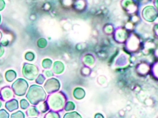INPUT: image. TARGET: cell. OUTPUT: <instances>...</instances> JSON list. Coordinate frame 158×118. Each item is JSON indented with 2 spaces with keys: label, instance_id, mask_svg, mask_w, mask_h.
<instances>
[{
  "label": "cell",
  "instance_id": "obj_26",
  "mask_svg": "<svg viewBox=\"0 0 158 118\" xmlns=\"http://www.w3.org/2000/svg\"><path fill=\"white\" fill-rule=\"evenodd\" d=\"M19 107L23 110L27 109L30 107V103L27 99H22L19 102Z\"/></svg>",
  "mask_w": 158,
  "mask_h": 118
},
{
  "label": "cell",
  "instance_id": "obj_29",
  "mask_svg": "<svg viewBox=\"0 0 158 118\" xmlns=\"http://www.w3.org/2000/svg\"><path fill=\"white\" fill-rule=\"evenodd\" d=\"M91 68H89V67H86V66H84L81 68V75L83 76H89L90 74H91Z\"/></svg>",
  "mask_w": 158,
  "mask_h": 118
},
{
  "label": "cell",
  "instance_id": "obj_14",
  "mask_svg": "<svg viewBox=\"0 0 158 118\" xmlns=\"http://www.w3.org/2000/svg\"><path fill=\"white\" fill-rule=\"evenodd\" d=\"M149 70H150L149 66H148L147 63L144 62L138 63V64L136 66V72L139 75H141V76L146 75L149 72Z\"/></svg>",
  "mask_w": 158,
  "mask_h": 118
},
{
  "label": "cell",
  "instance_id": "obj_7",
  "mask_svg": "<svg viewBox=\"0 0 158 118\" xmlns=\"http://www.w3.org/2000/svg\"><path fill=\"white\" fill-rule=\"evenodd\" d=\"M121 6L123 10L128 14L133 15L138 11V5L135 0H123Z\"/></svg>",
  "mask_w": 158,
  "mask_h": 118
},
{
  "label": "cell",
  "instance_id": "obj_23",
  "mask_svg": "<svg viewBox=\"0 0 158 118\" xmlns=\"http://www.w3.org/2000/svg\"><path fill=\"white\" fill-rule=\"evenodd\" d=\"M44 118H61V116H60V114L59 112L50 110V111L47 112Z\"/></svg>",
  "mask_w": 158,
  "mask_h": 118
},
{
  "label": "cell",
  "instance_id": "obj_28",
  "mask_svg": "<svg viewBox=\"0 0 158 118\" xmlns=\"http://www.w3.org/2000/svg\"><path fill=\"white\" fill-rule=\"evenodd\" d=\"M35 55L34 52L31 51L27 52L25 53V55H24V59L28 61H33L35 60Z\"/></svg>",
  "mask_w": 158,
  "mask_h": 118
},
{
  "label": "cell",
  "instance_id": "obj_6",
  "mask_svg": "<svg viewBox=\"0 0 158 118\" xmlns=\"http://www.w3.org/2000/svg\"><path fill=\"white\" fill-rule=\"evenodd\" d=\"M126 43H127V49L128 52L134 53V52H137L139 50L140 39L138 38L136 35L132 34L129 35Z\"/></svg>",
  "mask_w": 158,
  "mask_h": 118
},
{
  "label": "cell",
  "instance_id": "obj_42",
  "mask_svg": "<svg viewBox=\"0 0 158 118\" xmlns=\"http://www.w3.org/2000/svg\"><path fill=\"white\" fill-rule=\"evenodd\" d=\"M28 118H38V117H28Z\"/></svg>",
  "mask_w": 158,
  "mask_h": 118
},
{
  "label": "cell",
  "instance_id": "obj_17",
  "mask_svg": "<svg viewBox=\"0 0 158 118\" xmlns=\"http://www.w3.org/2000/svg\"><path fill=\"white\" fill-rule=\"evenodd\" d=\"M5 77L7 82L11 83V82L14 81L16 80V77H17V74H16V71H14V70H9L5 72Z\"/></svg>",
  "mask_w": 158,
  "mask_h": 118
},
{
  "label": "cell",
  "instance_id": "obj_37",
  "mask_svg": "<svg viewBox=\"0 0 158 118\" xmlns=\"http://www.w3.org/2000/svg\"><path fill=\"white\" fill-rule=\"evenodd\" d=\"M94 118H105V117L101 113H96L94 116Z\"/></svg>",
  "mask_w": 158,
  "mask_h": 118
},
{
  "label": "cell",
  "instance_id": "obj_19",
  "mask_svg": "<svg viewBox=\"0 0 158 118\" xmlns=\"http://www.w3.org/2000/svg\"><path fill=\"white\" fill-rule=\"evenodd\" d=\"M52 63L53 62H52V60L47 58V59H43V61H41V67L44 70H50V68H52Z\"/></svg>",
  "mask_w": 158,
  "mask_h": 118
},
{
  "label": "cell",
  "instance_id": "obj_4",
  "mask_svg": "<svg viewBox=\"0 0 158 118\" xmlns=\"http://www.w3.org/2000/svg\"><path fill=\"white\" fill-rule=\"evenodd\" d=\"M11 88H12L15 95L22 97L24 96L27 93L28 88H29V84L24 78H18L12 83Z\"/></svg>",
  "mask_w": 158,
  "mask_h": 118
},
{
  "label": "cell",
  "instance_id": "obj_9",
  "mask_svg": "<svg viewBox=\"0 0 158 118\" xmlns=\"http://www.w3.org/2000/svg\"><path fill=\"white\" fill-rule=\"evenodd\" d=\"M15 94L12 88L10 87H5L0 90V99L2 101H7L12 100L14 98Z\"/></svg>",
  "mask_w": 158,
  "mask_h": 118
},
{
  "label": "cell",
  "instance_id": "obj_8",
  "mask_svg": "<svg viewBox=\"0 0 158 118\" xmlns=\"http://www.w3.org/2000/svg\"><path fill=\"white\" fill-rule=\"evenodd\" d=\"M129 37V31L124 28H119L114 31V39L117 42L125 43Z\"/></svg>",
  "mask_w": 158,
  "mask_h": 118
},
{
  "label": "cell",
  "instance_id": "obj_34",
  "mask_svg": "<svg viewBox=\"0 0 158 118\" xmlns=\"http://www.w3.org/2000/svg\"><path fill=\"white\" fill-rule=\"evenodd\" d=\"M152 71H153L155 75L157 77V78H158V63H156L155 66H154Z\"/></svg>",
  "mask_w": 158,
  "mask_h": 118
},
{
  "label": "cell",
  "instance_id": "obj_18",
  "mask_svg": "<svg viewBox=\"0 0 158 118\" xmlns=\"http://www.w3.org/2000/svg\"><path fill=\"white\" fill-rule=\"evenodd\" d=\"M27 115L28 117H37L39 115V112L37 110L36 107L35 106H30L29 108L27 109Z\"/></svg>",
  "mask_w": 158,
  "mask_h": 118
},
{
  "label": "cell",
  "instance_id": "obj_10",
  "mask_svg": "<svg viewBox=\"0 0 158 118\" xmlns=\"http://www.w3.org/2000/svg\"><path fill=\"white\" fill-rule=\"evenodd\" d=\"M155 10H154L153 7H152L151 6L145 7L142 11L143 18L145 20H146V21H148V22L153 21L154 18H155Z\"/></svg>",
  "mask_w": 158,
  "mask_h": 118
},
{
  "label": "cell",
  "instance_id": "obj_38",
  "mask_svg": "<svg viewBox=\"0 0 158 118\" xmlns=\"http://www.w3.org/2000/svg\"><path fill=\"white\" fill-rule=\"evenodd\" d=\"M3 82V77L2 75V74L0 73V83H2Z\"/></svg>",
  "mask_w": 158,
  "mask_h": 118
},
{
  "label": "cell",
  "instance_id": "obj_30",
  "mask_svg": "<svg viewBox=\"0 0 158 118\" xmlns=\"http://www.w3.org/2000/svg\"><path fill=\"white\" fill-rule=\"evenodd\" d=\"M35 80L36 84H38V85H42V84L44 83L45 80H46V78H45V76L43 74H39Z\"/></svg>",
  "mask_w": 158,
  "mask_h": 118
},
{
  "label": "cell",
  "instance_id": "obj_33",
  "mask_svg": "<svg viewBox=\"0 0 158 118\" xmlns=\"http://www.w3.org/2000/svg\"><path fill=\"white\" fill-rule=\"evenodd\" d=\"M106 79L104 76H100L99 78H98V82L100 84L105 83H106Z\"/></svg>",
  "mask_w": 158,
  "mask_h": 118
},
{
  "label": "cell",
  "instance_id": "obj_20",
  "mask_svg": "<svg viewBox=\"0 0 158 118\" xmlns=\"http://www.w3.org/2000/svg\"><path fill=\"white\" fill-rule=\"evenodd\" d=\"M76 104H74V102H73V101L71 100H67L64 105V110L67 112H73L76 109Z\"/></svg>",
  "mask_w": 158,
  "mask_h": 118
},
{
  "label": "cell",
  "instance_id": "obj_39",
  "mask_svg": "<svg viewBox=\"0 0 158 118\" xmlns=\"http://www.w3.org/2000/svg\"><path fill=\"white\" fill-rule=\"evenodd\" d=\"M2 32L0 31V41L2 40Z\"/></svg>",
  "mask_w": 158,
  "mask_h": 118
},
{
  "label": "cell",
  "instance_id": "obj_13",
  "mask_svg": "<svg viewBox=\"0 0 158 118\" xmlns=\"http://www.w3.org/2000/svg\"><path fill=\"white\" fill-rule=\"evenodd\" d=\"M5 108L7 109V111L10 112H14L16 110L19 109V101L16 99L13 98L12 100L7 101L5 103Z\"/></svg>",
  "mask_w": 158,
  "mask_h": 118
},
{
  "label": "cell",
  "instance_id": "obj_16",
  "mask_svg": "<svg viewBox=\"0 0 158 118\" xmlns=\"http://www.w3.org/2000/svg\"><path fill=\"white\" fill-rule=\"evenodd\" d=\"M35 107H36L37 110H38L39 113L41 114L46 113V112L50 111V108H49V106L46 100L39 103V104H37L36 106H35Z\"/></svg>",
  "mask_w": 158,
  "mask_h": 118
},
{
  "label": "cell",
  "instance_id": "obj_27",
  "mask_svg": "<svg viewBox=\"0 0 158 118\" xmlns=\"http://www.w3.org/2000/svg\"><path fill=\"white\" fill-rule=\"evenodd\" d=\"M10 118H25V114L22 111H16V112H13Z\"/></svg>",
  "mask_w": 158,
  "mask_h": 118
},
{
  "label": "cell",
  "instance_id": "obj_22",
  "mask_svg": "<svg viewBox=\"0 0 158 118\" xmlns=\"http://www.w3.org/2000/svg\"><path fill=\"white\" fill-rule=\"evenodd\" d=\"M86 6V2L84 0H78L74 3V7L78 10H84Z\"/></svg>",
  "mask_w": 158,
  "mask_h": 118
},
{
  "label": "cell",
  "instance_id": "obj_35",
  "mask_svg": "<svg viewBox=\"0 0 158 118\" xmlns=\"http://www.w3.org/2000/svg\"><path fill=\"white\" fill-rule=\"evenodd\" d=\"M5 5H6V3H5V0H0V12L5 9Z\"/></svg>",
  "mask_w": 158,
  "mask_h": 118
},
{
  "label": "cell",
  "instance_id": "obj_25",
  "mask_svg": "<svg viewBox=\"0 0 158 118\" xmlns=\"http://www.w3.org/2000/svg\"><path fill=\"white\" fill-rule=\"evenodd\" d=\"M103 32H104V33L107 35L112 34V33L114 32V27L112 25V24H107L104 26V27H103Z\"/></svg>",
  "mask_w": 158,
  "mask_h": 118
},
{
  "label": "cell",
  "instance_id": "obj_1",
  "mask_svg": "<svg viewBox=\"0 0 158 118\" xmlns=\"http://www.w3.org/2000/svg\"><path fill=\"white\" fill-rule=\"evenodd\" d=\"M26 99L33 106H36L39 103L46 100L48 94L44 89L38 84H33L28 88L26 93Z\"/></svg>",
  "mask_w": 158,
  "mask_h": 118
},
{
  "label": "cell",
  "instance_id": "obj_5",
  "mask_svg": "<svg viewBox=\"0 0 158 118\" xmlns=\"http://www.w3.org/2000/svg\"><path fill=\"white\" fill-rule=\"evenodd\" d=\"M45 92L47 94L50 95L52 93L57 92L61 89V83H60L59 80L56 78H48V80H45L44 83V87Z\"/></svg>",
  "mask_w": 158,
  "mask_h": 118
},
{
  "label": "cell",
  "instance_id": "obj_15",
  "mask_svg": "<svg viewBox=\"0 0 158 118\" xmlns=\"http://www.w3.org/2000/svg\"><path fill=\"white\" fill-rule=\"evenodd\" d=\"M73 96L77 100H81L86 96V92L81 87H76L73 92Z\"/></svg>",
  "mask_w": 158,
  "mask_h": 118
},
{
  "label": "cell",
  "instance_id": "obj_21",
  "mask_svg": "<svg viewBox=\"0 0 158 118\" xmlns=\"http://www.w3.org/2000/svg\"><path fill=\"white\" fill-rule=\"evenodd\" d=\"M63 118H83L82 116L78 113V112L73 111L67 112V113L64 114Z\"/></svg>",
  "mask_w": 158,
  "mask_h": 118
},
{
  "label": "cell",
  "instance_id": "obj_40",
  "mask_svg": "<svg viewBox=\"0 0 158 118\" xmlns=\"http://www.w3.org/2000/svg\"><path fill=\"white\" fill-rule=\"evenodd\" d=\"M2 100L0 99V108H1V107H2Z\"/></svg>",
  "mask_w": 158,
  "mask_h": 118
},
{
  "label": "cell",
  "instance_id": "obj_31",
  "mask_svg": "<svg viewBox=\"0 0 158 118\" xmlns=\"http://www.w3.org/2000/svg\"><path fill=\"white\" fill-rule=\"evenodd\" d=\"M10 114L7 110L1 109L0 108V118H10Z\"/></svg>",
  "mask_w": 158,
  "mask_h": 118
},
{
  "label": "cell",
  "instance_id": "obj_41",
  "mask_svg": "<svg viewBox=\"0 0 158 118\" xmlns=\"http://www.w3.org/2000/svg\"><path fill=\"white\" fill-rule=\"evenodd\" d=\"M1 22H2V16L1 14H0V24H1Z\"/></svg>",
  "mask_w": 158,
  "mask_h": 118
},
{
  "label": "cell",
  "instance_id": "obj_24",
  "mask_svg": "<svg viewBox=\"0 0 158 118\" xmlns=\"http://www.w3.org/2000/svg\"><path fill=\"white\" fill-rule=\"evenodd\" d=\"M48 42L44 38H40L37 41V46L40 49H44L48 47Z\"/></svg>",
  "mask_w": 158,
  "mask_h": 118
},
{
  "label": "cell",
  "instance_id": "obj_11",
  "mask_svg": "<svg viewBox=\"0 0 158 118\" xmlns=\"http://www.w3.org/2000/svg\"><path fill=\"white\" fill-rule=\"evenodd\" d=\"M65 70V65L61 61H56L52 63V71L54 73V75H60L62 73H64Z\"/></svg>",
  "mask_w": 158,
  "mask_h": 118
},
{
  "label": "cell",
  "instance_id": "obj_3",
  "mask_svg": "<svg viewBox=\"0 0 158 118\" xmlns=\"http://www.w3.org/2000/svg\"><path fill=\"white\" fill-rule=\"evenodd\" d=\"M22 75L24 77V79L31 80H35L39 75V69L36 65L32 64L29 63H24L22 67Z\"/></svg>",
  "mask_w": 158,
  "mask_h": 118
},
{
  "label": "cell",
  "instance_id": "obj_2",
  "mask_svg": "<svg viewBox=\"0 0 158 118\" xmlns=\"http://www.w3.org/2000/svg\"><path fill=\"white\" fill-rule=\"evenodd\" d=\"M46 100L50 110L57 112L63 111L64 105L67 101L64 93L60 91L49 95Z\"/></svg>",
  "mask_w": 158,
  "mask_h": 118
},
{
  "label": "cell",
  "instance_id": "obj_32",
  "mask_svg": "<svg viewBox=\"0 0 158 118\" xmlns=\"http://www.w3.org/2000/svg\"><path fill=\"white\" fill-rule=\"evenodd\" d=\"M43 75L45 76V78H52V77L54 76V73L52 72V71L50 70H44Z\"/></svg>",
  "mask_w": 158,
  "mask_h": 118
},
{
  "label": "cell",
  "instance_id": "obj_12",
  "mask_svg": "<svg viewBox=\"0 0 158 118\" xmlns=\"http://www.w3.org/2000/svg\"><path fill=\"white\" fill-rule=\"evenodd\" d=\"M82 61L84 66H86L89 67V68H91V67H93L95 66V58L93 54L88 53V54H86V55H84V56L82 59Z\"/></svg>",
  "mask_w": 158,
  "mask_h": 118
},
{
  "label": "cell",
  "instance_id": "obj_36",
  "mask_svg": "<svg viewBox=\"0 0 158 118\" xmlns=\"http://www.w3.org/2000/svg\"><path fill=\"white\" fill-rule=\"evenodd\" d=\"M4 53H5V48H4V47L0 44V58L2 57Z\"/></svg>",
  "mask_w": 158,
  "mask_h": 118
}]
</instances>
